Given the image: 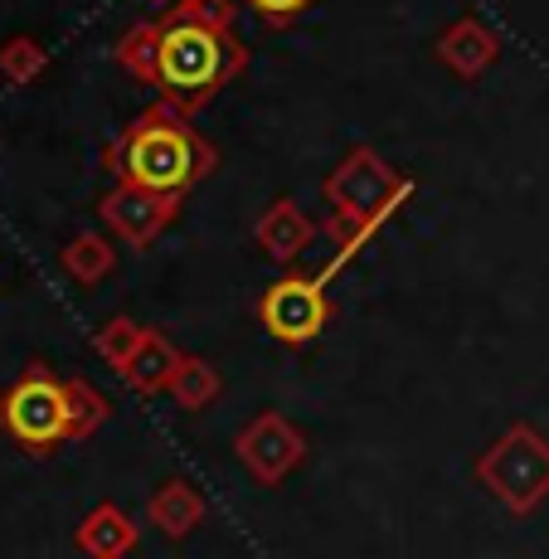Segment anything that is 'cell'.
<instances>
[{
	"label": "cell",
	"mask_w": 549,
	"mask_h": 559,
	"mask_svg": "<svg viewBox=\"0 0 549 559\" xmlns=\"http://www.w3.org/2000/svg\"><path fill=\"white\" fill-rule=\"evenodd\" d=\"M103 166L112 170L117 180H132V186L160 190V195H186L195 190L219 156L204 136L190 127V117L170 103H156L117 136L103 152Z\"/></svg>",
	"instance_id": "cell-1"
},
{
	"label": "cell",
	"mask_w": 549,
	"mask_h": 559,
	"mask_svg": "<svg viewBox=\"0 0 549 559\" xmlns=\"http://www.w3.org/2000/svg\"><path fill=\"white\" fill-rule=\"evenodd\" d=\"M326 234H331V263L321 267V277L331 283V273L350 263L365 243L380 234L384 219L399 214V204L414 195V180L404 170H394L374 146H355L350 156H341V166L326 176Z\"/></svg>",
	"instance_id": "cell-2"
},
{
	"label": "cell",
	"mask_w": 549,
	"mask_h": 559,
	"mask_svg": "<svg viewBox=\"0 0 549 559\" xmlns=\"http://www.w3.org/2000/svg\"><path fill=\"white\" fill-rule=\"evenodd\" d=\"M243 69H249V49L239 45L234 29L195 25L170 10L156 20V83L151 88H160V103L180 107L186 117L210 107Z\"/></svg>",
	"instance_id": "cell-3"
},
{
	"label": "cell",
	"mask_w": 549,
	"mask_h": 559,
	"mask_svg": "<svg viewBox=\"0 0 549 559\" xmlns=\"http://www.w3.org/2000/svg\"><path fill=\"white\" fill-rule=\"evenodd\" d=\"M477 481L511 515H530L549 497V438L535 424H511L477 457Z\"/></svg>",
	"instance_id": "cell-4"
},
{
	"label": "cell",
	"mask_w": 549,
	"mask_h": 559,
	"mask_svg": "<svg viewBox=\"0 0 549 559\" xmlns=\"http://www.w3.org/2000/svg\"><path fill=\"white\" fill-rule=\"evenodd\" d=\"M0 428L35 457H49L69 443V400H63V380L49 365L35 360L0 394Z\"/></svg>",
	"instance_id": "cell-5"
},
{
	"label": "cell",
	"mask_w": 549,
	"mask_h": 559,
	"mask_svg": "<svg viewBox=\"0 0 549 559\" xmlns=\"http://www.w3.org/2000/svg\"><path fill=\"white\" fill-rule=\"evenodd\" d=\"M258 321H263V331L273 341H283V346H311V341L326 331L331 321V302H326V277H311V273H283L273 287L263 293V302H258Z\"/></svg>",
	"instance_id": "cell-6"
},
{
	"label": "cell",
	"mask_w": 549,
	"mask_h": 559,
	"mask_svg": "<svg viewBox=\"0 0 549 559\" xmlns=\"http://www.w3.org/2000/svg\"><path fill=\"white\" fill-rule=\"evenodd\" d=\"M98 219L107 224V234H117L122 243L151 249V243L180 219V195H160V190L117 180V186L98 200Z\"/></svg>",
	"instance_id": "cell-7"
},
{
	"label": "cell",
	"mask_w": 549,
	"mask_h": 559,
	"mask_svg": "<svg viewBox=\"0 0 549 559\" xmlns=\"http://www.w3.org/2000/svg\"><path fill=\"white\" fill-rule=\"evenodd\" d=\"M234 453H239L243 472H249L258 487H277V481H287V472L307 457V433H301L293 418L267 408V414H258L253 424H243Z\"/></svg>",
	"instance_id": "cell-8"
},
{
	"label": "cell",
	"mask_w": 549,
	"mask_h": 559,
	"mask_svg": "<svg viewBox=\"0 0 549 559\" xmlns=\"http://www.w3.org/2000/svg\"><path fill=\"white\" fill-rule=\"evenodd\" d=\"M253 239H258V249L273 258V263L287 267V263H297V258L311 249V239H317V224H311V214L301 210L293 195H277L263 210V219H258Z\"/></svg>",
	"instance_id": "cell-9"
},
{
	"label": "cell",
	"mask_w": 549,
	"mask_h": 559,
	"mask_svg": "<svg viewBox=\"0 0 549 559\" xmlns=\"http://www.w3.org/2000/svg\"><path fill=\"white\" fill-rule=\"evenodd\" d=\"M433 53L447 63L452 73H457V79H481V73L501 59V39L491 35L477 15H462V20H452L443 35H438Z\"/></svg>",
	"instance_id": "cell-10"
},
{
	"label": "cell",
	"mask_w": 549,
	"mask_h": 559,
	"mask_svg": "<svg viewBox=\"0 0 549 559\" xmlns=\"http://www.w3.org/2000/svg\"><path fill=\"white\" fill-rule=\"evenodd\" d=\"M136 540H142V531L117 501H98L79 525V550L88 559H127L136 550Z\"/></svg>",
	"instance_id": "cell-11"
},
{
	"label": "cell",
	"mask_w": 549,
	"mask_h": 559,
	"mask_svg": "<svg viewBox=\"0 0 549 559\" xmlns=\"http://www.w3.org/2000/svg\"><path fill=\"white\" fill-rule=\"evenodd\" d=\"M146 515H151V525H156L166 540H186V535H195L200 521H204V497L190 487L186 477H170L166 487L151 491Z\"/></svg>",
	"instance_id": "cell-12"
},
{
	"label": "cell",
	"mask_w": 549,
	"mask_h": 559,
	"mask_svg": "<svg viewBox=\"0 0 549 559\" xmlns=\"http://www.w3.org/2000/svg\"><path fill=\"white\" fill-rule=\"evenodd\" d=\"M176 365H180V350L170 346L160 331H146V341L136 346V356L127 360L117 374H122L136 394H160L170 384V374H176Z\"/></svg>",
	"instance_id": "cell-13"
},
{
	"label": "cell",
	"mask_w": 549,
	"mask_h": 559,
	"mask_svg": "<svg viewBox=\"0 0 549 559\" xmlns=\"http://www.w3.org/2000/svg\"><path fill=\"white\" fill-rule=\"evenodd\" d=\"M59 267L73 277V283L93 287L117 267V249L103 239V234H73V239L63 243V253H59Z\"/></svg>",
	"instance_id": "cell-14"
},
{
	"label": "cell",
	"mask_w": 549,
	"mask_h": 559,
	"mask_svg": "<svg viewBox=\"0 0 549 559\" xmlns=\"http://www.w3.org/2000/svg\"><path fill=\"white\" fill-rule=\"evenodd\" d=\"M166 394L176 400L186 414H200V408H210L214 400H219V370H214L210 360L200 356H180L176 374H170Z\"/></svg>",
	"instance_id": "cell-15"
},
{
	"label": "cell",
	"mask_w": 549,
	"mask_h": 559,
	"mask_svg": "<svg viewBox=\"0 0 549 559\" xmlns=\"http://www.w3.org/2000/svg\"><path fill=\"white\" fill-rule=\"evenodd\" d=\"M63 400H69V438H93L107 424V414H112L107 394L93 380H83V374L63 380Z\"/></svg>",
	"instance_id": "cell-16"
},
{
	"label": "cell",
	"mask_w": 549,
	"mask_h": 559,
	"mask_svg": "<svg viewBox=\"0 0 549 559\" xmlns=\"http://www.w3.org/2000/svg\"><path fill=\"white\" fill-rule=\"evenodd\" d=\"M142 341H146V326H142V321H132V317H107L103 331L93 336V350H98V360H107L112 370H122V365L136 356V346H142Z\"/></svg>",
	"instance_id": "cell-17"
},
{
	"label": "cell",
	"mask_w": 549,
	"mask_h": 559,
	"mask_svg": "<svg viewBox=\"0 0 549 559\" xmlns=\"http://www.w3.org/2000/svg\"><path fill=\"white\" fill-rule=\"evenodd\" d=\"M117 63H122L132 79L156 83V20H142V25H132L117 39Z\"/></svg>",
	"instance_id": "cell-18"
},
{
	"label": "cell",
	"mask_w": 549,
	"mask_h": 559,
	"mask_svg": "<svg viewBox=\"0 0 549 559\" xmlns=\"http://www.w3.org/2000/svg\"><path fill=\"white\" fill-rule=\"evenodd\" d=\"M45 63H49L45 45H39V39H29V35L10 39V45L0 49V73H5L10 83H29V79H39V73H45Z\"/></svg>",
	"instance_id": "cell-19"
},
{
	"label": "cell",
	"mask_w": 549,
	"mask_h": 559,
	"mask_svg": "<svg viewBox=\"0 0 549 559\" xmlns=\"http://www.w3.org/2000/svg\"><path fill=\"white\" fill-rule=\"evenodd\" d=\"M170 15L195 20V25H210V29H234V0H176Z\"/></svg>",
	"instance_id": "cell-20"
},
{
	"label": "cell",
	"mask_w": 549,
	"mask_h": 559,
	"mask_svg": "<svg viewBox=\"0 0 549 559\" xmlns=\"http://www.w3.org/2000/svg\"><path fill=\"white\" fill-rule=\"evenodd\" d=\"M317 5V0H249V10L263 25H273V29H287V25H297L307 10Z\"/></svg>",
	"instance_id": "cell-21"
}]
</instances>
